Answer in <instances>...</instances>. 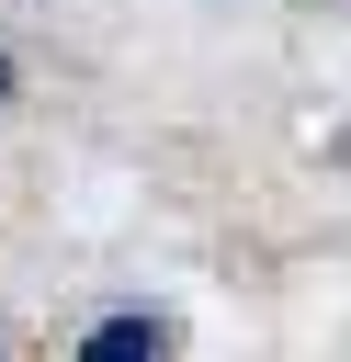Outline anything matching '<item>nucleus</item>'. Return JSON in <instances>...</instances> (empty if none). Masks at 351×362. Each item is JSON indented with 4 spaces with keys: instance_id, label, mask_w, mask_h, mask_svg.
<instances>
[{
    "instance_id": "1",
    "label": "nucleus",
    "mask_w": 351,
    "mask_h": 362,
    "mask_svg": "<svg viewBox=\"0 0 351 362\" xmlns=\"http://www.w3.org/2000/svg\"><path fill=\"white\" fill-rule=\"evenodd\" d=\"M79 362H170V328H159V317H102V328L79 339Z\"/></svg>"
},
{
    "instance_id": "2",
    "label": "nucleus",
    "mask_w": 351,
    "mask_h": 362,
    "mask_svg": "<svg viewBox=\"0 0 351 362\" xmlns=\"http://www.w3.org/2000/svg\"><path fill=\"white\" fill-rule=\"evenodd\" d=\"M0 90H11V57H0Z\"/></svg>"
}]
</instances>
